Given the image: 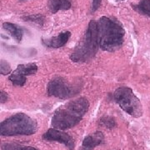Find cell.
Returning <instances> with one entry per match:
<instances>
[{"mask_svg":"<svg viewBox=\"0 0 150 150\" xmlns=\"http://www.w3.org/2000/svg\"><path fill=\"white\" fill-rule=\"evenodd\" d=\"M99 124H100V126H102L103 128L112 129L115 128V126H116V120L112 117L105 116V117H103L102 118H100Z\"/></svg>","mask_w":150,"mask_h":150,"instance_id":"cell-15","label":"cell"},{"mask_svg":"<svg viewBox=\"0 0 150 150\" xmlns=\"http://www.w3.org/2000/svg\"><path fill=\"white\" fill-rule=\"evenodd\" d=\"M21 1H23V0H21Z\"/></svg>","mask_w":150,"mask_h":150,"instance_id":"cell-21","label":"cell"},{"mask_svg":"<svg viewBox=\"0 0 150 150\" xmlns=\"http://www.w3.org/2000/svg\"><path fill=\"white\" fill-rule=\"evenodd\" d=\"M99 48L108 52H114L122 47L124 28L121 23L111 18L103 16L97 22Z\"/></svg>","mask_w":150,"mask_h":150,"instance_id":"cell-2","label":"cell"},{"mask_svg":"<svg viewBox=\"0 0 150 150\" xmlns=\"http://www.w3.org/2000/svg\"><path fill=\"white\" fill-rule=\"evenodd\" d=\"M113 99L124 112L134 118L143 116L144 109L139 98L129 87H120L113 93Z\"/></svg>","mask_w":150,"mask_h":150,"instance_id":"cell-5","label":"cell"},{"mask_svg":"<svg viewBox=\"0 0 150 150\" xmlns=\"http://www.w3.org/2000/svg\"><path fill=\"white\" fill-rule=\"evenodd\" d=\"M80 90V87L78 84L70 83L63 77H55L48 82L47 86L48 96L60 99L70 98L78 94Z\"/></svg>","mask_w":150,"mask_h":150,"instance_id":"cell-6","label":"cell"},{"mask_svg":"<svg viewBox=\"0 0 150 150\" xmlns=\"http://www.w3.org/2000/svg\"><path fill=\"white\" fill-rule=\"evenodd\" d=\"M133 8L140 14L150 18V0H140L139 4L133 5Z\"/></svg>","mask_w":150,"mask_h":150,"instance_id":"cell-13","label":"cell"},{"mask_svg":"<svg viewBox=\"0 0 150 150\" xmlns=\"http://www.w3.org/2000/svg\"><path fill=\"white\" fill-rule=\"evenodd\" d=\"M3 28L7 32L10 33V35L16 40L17 43H20L23 35V28L15 23H4Z\"/></svg>","mask_w":150,"mask_h":150,"instance_id":"cell-10","label":"cell"},{"mask_svg":"<svg viewBox=\"0 0 150 150\" xmlns=\"http://www.w3.org/2000/svg\"><path fill=\"white\" fill-rule=\"evenodd\" d=\"M48 8L53 13L60 10H68L71 8L70 0H48Z\"/></svg>","mask_w":150,"mask_h":150,"instance_id":"cell-11","label":"cell"},{"mask_svg":"<svg viewBox=\"0 0 150 150\" xmlns=\"http://www.w3.org/2000/svg\"><path fill=\"white\" fill-rule=\"evenodd\" d=\"M104 142V135L102 132L97 131L93 134L87 136L83 141L80 150H93L97 146L102 144Z\"/></svg>","mask_w":150,"mask_h":150,"instance_id":"cell-9","label":"cell"},{"mask_svg":"<svg viewBox=\"0 0 150 150\" xmlns=\"http://www.w3.org/2000/svg\"><path fill=\"white\" fill-rule=\"evenodd\" d=\"M38 130L37 122L23 112H18L6 118L0 124L2 136L31 135Z\"/></svg>","mask_w":150,"mask_h":150,"instance_id":"cell-4","label":"cell"},{"mask_svg":"<svg viewBox=\"0 0 150 150\" xmlns=\"http://www.w3.org/2000/svg\"><path fill=\"white\" fill-rule=\"evenodd\" d=\"M8 79L11 83L15 86H23L26 82H27V78L26 76H23L21 74H14L13 73L12 74L8 77Z\"/></svg>","mask_w":150,"mask_h":150,"instance_id":"cell-14","label":"cell"},{"mask_svg":"<svg viewBox=\"0 0 150 150\" xmlns=\"http://www.w3.org/2000/svg\"><path fill=\"white\" fill-rule=\"evenodd\" d=\"M8 93H5L4 91H1V93H0V101H1V103H6L7 100H8Z\"/></svg>","mask_w":150,"mask_h":150,"instance_id":"cell-20","label":"cell"},{"mask_svg":"<svg viewBox=\"0 0 150 150\" xmlns=\"http://www.w3.org/2000/svg\"><path fill=\"white\" fill-rule=\"evenodd\" d=\"M12 71L9 64L5 61V60H1L0 62V73L2 75H8Z\"/></svg>","mask_w":150,"mask_h":150,"instance_id":"cell-18","label":"cell"},{"mask_svg":"<svg viewBox=\"0 0 150 150\" xmlns=\"http://www.w3.org/2000/svg\"><path fill=\"white\" fill-rule=\"evenodd\" d=\"M23 19L29 23H33L38 24L39 26H42L44 23V17L41 14H36V15H29V16L23 17Z\"/></svg>","mask_w":150,"mask_h":150,"instance_id":"cell-17","label":"cell"},{"mask_svg":"<svg viewBox=\"0 0 150 150\" xmlns=\"http://www.w3.org/2000/svg\"><path fill=\"white\" fill-rule=\"evenodd\" d=\"M89 108V102L85 98H79L59 107L52 118L54 129L66 130L77 125L83 119Z\"/></svg>","mask_w":150,"mask_h":150,"instance_id":"cell-1","label":"cell"},{"mask_svg":"<svg viewBox=\"0 0 150 150\" xmlns=\"http://www.w3.org/2000/svg\"><path fill=\"white\" fill-rule=\"evenodd\" d=\"M43 139L48 141H56L64 144L69 150L74 149V140L69 134L64 132V130L57 129H50L43 134Z\"/></svg>","mask_w":150,"mask_h":150,"instance_id":"cell-7","label":"cell"},{"mask_svg":"<svg viewBox=\"0 0 150 150\" xmlns=\"http://www.w3.org/2000/svg\"><path fill=\"white\" fill-rule=\"evenodd\" d=\"M71 37V33L67 31L59 33L56 37H52L47 39H42L43 44L47 48H59L64 47L66 43H68L69 39Z\"/></svg>","mask_w":150,"mask_h":150,"instance_id":"cell-8","label":"cell"},{"mask_svg":"<svg viewBox=\"0 0 150 150\" xmlns=\"http://www.w3.org/2000/svg\"><path fill=\"white\" fill-rule=\"evenodd\" d=\"M98 48L97 22L91 20L83 38L70 55V59L74 63L88 62L95 56Z\"/></svg>","mask_w":150,"mask_h":150,"instance_id":"cell-3","label":"cell"},{"mask_svg":"<svg viewBox=\"0 0 150 150\" xmlns=\"http://www.w3.org/2000/svg\"><path fill=\"white\" fill-rule=\"evenodd\" d=\"M2 150H38L37 149L31 147V146H25V145L15 144H8L3 145Z\"/></svg>","mask_w":150,"mask_h":150,"instance_id":"cell-16","label":"cell"},{"mask_svg":"<svg viewBox=\"0 0 150 150\" xmlns=\"http://www.w3.org/2000/svg\"><path fill=\"white\" fill-rule=\"evenodd\" d=\"M38 66L34 63H29L27 64H20L17 67L14 74L28 76V75H33L37 73Z\"/></svg>","mask_w":150,"mask_h":150,"instance_id":"cell-12","label":"cell"},{"mask_svg":"<svg viewBox=\"0 0 150 150\" xmlns=\"http://www.w3.org/2000/svg\"><path fill=\"white\" fill-rule=\"evenodd\" d=\"M121 1H123V0H121Z\"/></svg>","mask_w":150,"mask_h":150,"instance_id":"cell-22","label":"cell"},{"mask_svg":"<svg viewBox=\"0 0 150 150\" xmlns=\"http://www.w3.org/2000/svg\"><path fill=\"white\" fill-rule=\"evenodd\" d=\"M102 4V0H92V13L96 12Z\"/></svg>","mask_w":150,"mask_h":150,"instance_id":"cell-19","label":"cell"}]
</instances>
